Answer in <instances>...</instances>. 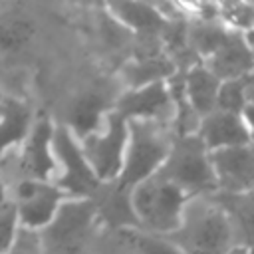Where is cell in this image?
Instances as JSON below:
<instances>
[{
	"mask_svg": "<svg viewBox=\"0 0 254 254\" xmlns=\"http://www.w3.org/2000/svg\"><path fill=\"white\" fill-rule=\"evenodd\" d=\"M155 177L177 187L185 194L218 190L216 177L208 161V151L196 137V133L177 137L173 147H169V153Z\"/></svg>",
	"mask_w": 254,
	"mask_h": 254,
	"instance_id": "obj_1",
	"label": "cell"
},
{
	"mask_svg": "<svg viewBox=\"0 0 254 254\" xmlns=\"http://www.w3.org/2000/svg\"><path fill=\"white\" fill-rule=\"evenodd\" d=\"M169 143L157 121H127V145L115 185L133 190L139 183L151 179L163 165Z\"/></svg>",
	"mask_w": 254,
	"mask_h": 254,
	"instance_id": "obj_2",
	"label": "cell"
},
{
	"mask_svg": "<svg viewBox=\"0 0 254 254\" xmlns=\"http://www.w3.org/2000/svg\"><path fill=\"white\" fill-rule=\"evenodd\" d=\"M185 198L187 194L183 190L161 181L155 175L139 183L131 190V204L141 224V230H147L151 234L159 232L167 236L183 224L181 212Z\"/></svg>",
	"mask_w": 254,
	"mask_h": 254,
	"instance_id": "obj_3",
	"label": "cell"
},
{
	"mask_svg": "<svg viewBox=\"0 0 254 254\" xmlns=\"http://www.w3.org/2000/svg\"><path fill=\"white\" fill-rule=\"evenodd\" d=\"M95 218V200H67L62 202L54 218L42 228L44 254H81Z\"/></svg>",
	"mask_w": 254,
	"mask_h": 254,
	"instance_id": "obj_4",
	"label": "cell"
},
{
	"mask_svg": "<svg viewBox=\"0 0 254 254\" xmlns=\"http://www.w3.org/2000/svg\"><path fill=\"white\" fill-rule=\"evenodd\" d=\"M183 254H226L230 250V220L216 208H196L189 220L165 236Z\"/></svg>",
	"mask_w": 254,
	"mask_h": 254,
	"instance_id": "obj_5",
	"label": "cell"
},
{
	"mask_svg": "<svg viewBox=\"0 0 254 254\" xmlns=\"http://www.w3.org/2000/svg\"><path fill=\"white\" fill-rule=\"evenodd\" d=\"M127 145V121L111 111L107 115L105 133H93L81 139V153L99 183H113L123 167Z\"/></svg>",
	"mask_w": 254,
	"mask_h": 254,
	"instance_id": "obj_6",
	"label": "cell"
},
{
	"mask_svg": "<svg viewBox=\"0 0 254 254\" xmlns=\"http://www.w3.org/2000/svg\"><path fill=\"white\" fill-rule=\"evenodd\" d=\"M52 147H54V153L62 161V167H64L62 179L58 183L60 190L67 192L75 200L95 198V194L99 192L103 183H99V179L91 171V167L85 161L79 145L75 143L73 135L67 131L65 125L54 127Z\"/></svg>",
	"mask_w": 254,
	"mask_h": 254,
	"instance_id": "obj_7",
	"label": "cell"
},
{
	"mask_svg": "<svg viewBox=\"0 0 254 254\" xmlns=\"http://www.w3.org/2000/svg\"><path fill=\"white\" fill-rule=\"evenodd\" d=\"M64 192L46 181L26 179L16 190V216L26 228H44L62 204Z\"/></svg>",
	"mask_w": 254,
	"mask_h": 254,
	"instance_id": "obj_8",
	"label": "cell"
},
{
	"mask_svg": "<svg viewBox=\"0 0 254 254\" xmlns=\"http://www.w3.org/2000/svg\"><path fill=\"white\" fill-rule=\"evenodd\" d=\"M208 161L216 177L218 190L252 192L254 169H252V147L250 145L208 151Z\"/></svg>",
	"mask_w": 254,
	"mask_h": 254,
	"instance_id": "obj_9",
	"label": "cell"
},
{
	"mask_svg": "<svg viewBox=\"0 0 254 254\" xmlns=\"http://www.w3.org/2000/svg\"><path fill=\"white\" fill-rule=\"evenodd\" d=\"M218 81L250 75L252 69V40L250 32L228 30L218 50L208 58L206 67Z\"/></svg>",
	"mask_w": 254,
	"mask_h": 254,
	"instance_id": "obj_10",
	"label": "cell"
},
{
	"mask_svg": "<svg viewBox=\"0 0 254 254\" xmlns=\"http://www.w3.org/2000/svg\"><path fill=\"white\" fill-rule=\"evenodd\" d=\"M115 113L125 121H155L171 107V95L165 81H155L137 89H129L115 103Z\"/></svg>",
	"mask_w": 254,
	"mask_h": 254,
	"instance_id": "obj_11",
	"label": "cell"
},
{
	"mask_svg": "<svg viewBox=\"0 0 254 254\" xmlns=\"http://www.w3.org/2000/svg\"><path fill=\"white\" fill-rule=\"evenodd\" d=\"M196 137L202 141L206 151L250 145V139H252L250 125H246L240 115L224 113L218 109H214L212 113L200 119Z\"/></svg>",
	"mask_w": 254,
	"mask_h": 254,
	"instance_id": "obj_12",
	"label": "cell"
},
{
	"mask_svg": "<svg viewBox=\"0 0 254 254\" xmlns=\"http://www.w3.org/2000/svg\"><path fill=\"white\" fill-rule=\"evenodd\" d=\"M111 105L113 103L109 99V89L101 83L77 93L67 109V131H73L79 139L93 135L97 131L101 113Z\"/></svg>",
	"mask_w": 254,
	"mask_h": 254,
	"instance_id": "obj_13",
	"label": "cell"
},
{
	"mask_svg": "<svg viewBox=\"0 0 254 254\" xmlns=\"http://www.w3.org/2000/svg\"><path fill=\"white\" fill-rule=\"evenodd\" d=\"M93 200H95V216H99L111 228L141 230V224L131 204V190L117 187L113 181L111 187L107 189L101 187Z\"/></svg>",
	"mask_w": 254,
	"mask_h": 254,
	"instance_id": "obj_14",
	"label": "cell"
},
{
	"mask_svg": "<svg viewBox=\"0 0 254 254\" xmlns=\"http://www.w3.org/2000/svg\"><path fill=\"white\" fill-rule=\"evenodd\" d=\"M54 135V125L48 117H40L34 123V129L28 133L26 149H24V171L30 175V179L46 181L48 175L54 171V157L50 151Z\"/></svg>",
	"mask_w": 254,
	"mask_h": 254,
	"instance_id": "obj_15",
	"label": "cell"
},
{
	"mask_svg": "<svg viewBox=\"0 0 254 254\" xmlns=\"http://www.w3.org/2000/svg\"><path fill=\"white\" fill-rule=\"evenodd\" d=\"M185 81V95L192 111L202 119L204 115L212 113L216 107V93L220 81L204 67V65H190L187 73H183Z\"/></svg>",
	"mask_w": 254,
	"mask_h": 254,
	"instance_id": "obj_16",
	"label": "cell"
},
{
	"mask_svg": "<svg viewBox=\"0 0 254 254\" xmlns=\"http://www.w3.org/2000/svg\"><path fill=\"white\" fill-rule=\"evenodd\" d=\"M109 14L135 34H159L165 20L157 12L155 4L149 2H111L107 4Z\"/></svg>",
	"mask_w": 254,
	"mask_h": 254,
	"instance_id": "obj_17",
	"label": "cell"
},
{
	"mask_svg": "<svg viewBox=\"0 0 254 254\" xmlns=\"http://www.w3.org/2000/svg\"><path fill=\"white\" fill-rule=\"evenodd\" d=\"M32 123V111L26 103L2 97L0 99V155L14 143L28 137Z\"/></svg>",
	"mask_w": 254,
	"mask_h": 254,
	"instance_id": "obj_18",
	"label": "cell"
},
{
	"mask_svg": "<svg viewBox=\"0 0 254 254\" xmlns=\"http://www.w3.org/2000/svg\"><path fill=\"white\" fill-rule=\"evenodd\" d=\"M34 32H36V26L26 14L18 10L2 12L0 14V52L16 54L24 50L34 38Z\"/></svg>",
	"mask_w": 254,
	"mask_h": 254,
	"instance_id": "obj_19",
	"label": "cell"
},
{
	"mask_svg": "<svg viewBox=\"0 0 254 254\" xmlns=\"http://www.w3.org/2000/svg\"><path fill=\"white\" fill-rule=\"evenodd\" d=\"M214 202L220 206L218 210L238 224V230L244 236V246L250 248L252 238V192H222L216 190Z\"/></svg>",
	"mask_w": 254,
	"mask_h": 254,
	"instance_id": "obj_20",
	"label": "cell"
},
{
	"mask_svg": "<svg viewBox=\"0 0 254 254\" xmlns=\"http://www.w3.org/2000/svg\"><path fill=\"white\" fill-rule=\"evenodd\" d=\"M173 73H175V65L171 64V60H167L161 54L151 56V58H141L125 65V79L129 81L131 89H137V87H143L155 81H163L165 77H171Z\"/></svg>",
	"mask_w": 254,
	"mask_h": 254,
	"instance_id": "obj_21",
	"label": "cell"
},
{
	"mask_svg": "<svg viewBox=\"0 0 254 254\" xmlns=\"http://www.w3.org/2000/svg\"><path fill=\"white\" fill-rule=\"evenodd\" d=\"M248 107H252V75L220 81L214 109L242 117Z\"/></svg>",
	"mask_w": 254,
	"mask_h": 254,
	"instance_id": "obj_22",
	"label": "cell"
},
{
	"mask_svg": "<svg viewBox=\"0 0 254 254\" xmlns=\"http://www.w3.org/2000/svg\"><path fill=\"white\" fill-rule=\"evenodd\" d=\"M226 32H228V28L220 26L216 20L214 22L194 20L187 30L189 48L192 54H198L202 58H210L218 50V46L222 44Z\"/></svg>",
	"mask_w": 254,
	"mask_h": 254,
	"instance_id": "obj_23",
	"label": "cell"
},
{
	"mask_svg": "<svg viewBox=\"0 0 254 254\" xmlns=\"http://www.w3.org/2000/svg\"><path fill=\"white\" fill-rule=\"evenodd\" d=\"M123 236L139 250V254H183L165 236H155L143 230H123Z\"/></svg>",
	"mask_w": 254,
	"mask_h": 254,
	"instance_id": "obj_24",
	"label": "cell"
},
{
	"mask_svg": "<svg viewBox=\"0 0 254 254\" xmlns=\"http://www.w3.org/2000/svg\"><path fill=\"white\" fill-rule=\"evenodd\" d=\"M218 18H222L228 26L234 28V32L242 30L252 32V20H254V6L250 2H222L218 4Z\"/></svg>",
	"mask_w": 254,
	"mask_h": 254,
	"instance_id": "obj_25",
	"label": "cell"
},
{
	"mask_svg": "<svg viewBox=\"0 0 254 254\" xmlns=\"http://www.w3.org/2000/svg\"><path fill=\"white\" fill-rule=\"evenodd\" d=\"M16 208L12 204H2L0 206V254H6L12 244H14V234H16Z\"/></svg>",
	"mask_w": 254,
	"mask_h": 254,
	"instance_id": "obj_26",
	"label": "cell"
},
{
	"mask_svg": "<svg viewBox=\"0 0 254 254\" xmlns=\"http://www.w3.org/2000/svg\"><path fill=\"white\" fill-rule=\"evenodd\" d=\"M101 34L111 48H121L131 40V32L109 14H101Z\"/></svg>",
	"mask_w": 254,
	"mask_h": 254,
	"instance_id": "obj_27",
	"label": "cell"
},
{
	"mask_svg": "<svg viewBox=\"0 0 254 254\" xmlns=\"http://www.w3.org/2000/svg\"><path fill=\"white\" fill-rule=\"evenodd\" d=\"M12 246V254H36V246L28 238V232H20V238H16V244Z\"/></svg>",
	"mask_w": 254,
	"mask_h": 254,
	"instance_id": "obj_28",
	"label": "cell"
},
{
	"mask_svg": "<svg viewBox=\"0 0 254 254\" xmlns=\"http://www.w3.org/2000/svg\"><path fill=\"white\" fill-rule=\"evenodd\" d=\"M226 254H250V248L242 244V246H236V248H230V250H228Z\"/></svg>",
	"mask_w": 254,
	"mask_h": 254,
	"instance_id": "obj_29",
	"label": "cell"
},
{
	"mask_svg": "<svg viewBox=\"0 0 254 254\" xmlns=\"http://www.w3.org/2000/svg\"><path fill=\"white\" fill-rule=\"evenodd\" d=\"M4 204V187H2V183H0V206Z\"/></svg>",
	"mask_w": 254,
	"mask_h": 254,
	"instance_id": "obj_30",
	"label": "cell"
},
{
	"mask_svg": "<svg viewBox=\"0 0 254 254\" xmlns=\"http://www.w3.org/2000/svg\"><path fill=\"white\" fill-rule=\"evenodd\" d=\"M0 99H2V93H0Z\"/></svg>",
	"mask_w": 254,
	"mask_h": 254,
	"instance_id": "obj_31",
	"label": "cell"
}]
</instances>
